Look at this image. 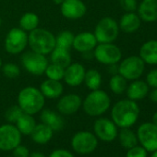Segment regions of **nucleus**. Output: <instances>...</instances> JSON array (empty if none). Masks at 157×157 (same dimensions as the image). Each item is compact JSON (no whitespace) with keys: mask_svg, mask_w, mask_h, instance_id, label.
Masks as SVG:
<instances>
[{"mask_svg":"<svg viewBox=\"0 0 157 157\" xmlns=\"http://www.w3.org/2000/svg\"><path fill=\"white\" fill-rule=\"evenodd\" d=\"M140 117V106L137 102L123 99L117 102L111 110V117L117 128H131Z\"/></svg>","mask_w":157,"mask_h":157,"instance_id":"obj_1","label":"nucleus"},{"mask_svg":"<svg viewBox=\"0 0 157 157\" xmlns=\"http://www.w3.org/2000/svg\"><path fill=\"white\" fill-rule=\"evenodd\" d=\"M45 103V97L42 92L35 87L23 88L18 96L19 106L24 113L34 115L43 110Z\"/></svg>","mask_w":157,"mask_h":157,"instance_id":"obj_2","label":"nucleus"},{"mask_svg":"<svg viewBox=\"0 0 157 157\" xmlns=\"http://www.w3.org/2000/svg\"><path fill=\"white\" fill-rule=\"evenodd\" d=\"M28 44L33 51L45 56L56 47V36L45 29L36 28L30 32Z\"/></svg>","mask_w":157,"mask_h":157,"instance_id":"obj_3","label":"nucleus"},{"mask_svg":"<svg viewBox=\"0 0 157 157\" xmlns=\"http://www.w3.org/2000/svg\"><path fill=\"white\" fill-rule=\"evenodd\" d=\"M111 105L109 95L102 90L92 91L82 103L84 112L91 117H99L105 114Z\"/></svg>","mask_w":157,"mask_h":157,"instance_id":"obj_4","label":"nucleus"},{"mask_svg":"<svg viewBox=\"0 0 157 157\" xmlns=\"http://www.w3.org/2000/svg\"><path fill=\"white\" fill-rule=\"evenodd\" d=\"M145 63L139 56H130L118 64V74L124 77L127 81H135L140 78L145 70Z\"/></svg>","mask_w":157,"mask_h":157,"instance_id":"obj_5","label":"nucleus"},{"mask_svg":"<svg viewBox=\"0 0 157 157\" xmlns=\"http://www.w3.org/2000/svg\"><path fill=\"white\" fill-rule=\"evenodd\" d=\"M94 34L99 44L113 43L119 34L118 23L110 17H105L96 24Z\"/></svg>","mask_w":157,"mask_h":157,"instance_id":"obj_6","label":"nucleus"},{"mask_svg":"<svg viewBox=\"0 0 157 157\" xmlns=\"http://www.w3.org/2000/svg\"><path fill=\"white\" fill-rule=\"evenodd\" d=\"M98 146L97 137L90 131L77 132L71 139V147L78 154H90Z\"/></svg>","mask_w":157,"mask_h":157,"instance_id":"obj_7","label":"nucleus"},{"mask_svg":"<svg viewBox=\"0 0 157 157\" xmlns=\"http://www.w3.org/2000/svg\"><path fill=\"white\" fill-rule=\"evenodd\" d=\"M94 58L101 64L109 66L118 64L122 59V52L118 46L113 43L99 44L95 46Z\"/></svg>","mask_w":157,"mask_h":157,"instance_id":"obj_8","label":"nucleus"},{"mask_svg":"<svg viewBox=\"0 0 157 157\" xmlns=\"http://www.w3.org/2000/svg\"><path fill=\"white\" fill-rule=\"evenodd\" d=\"M138 142L147 151L157 150V126L153 122H145L139 126L137 130Z\"/></svg>","mask_w":157,"mask_h":157,"instance_id":"obj_9","label":"nucleus"},{"mask_svg":"<svg viewBox=\"0 0 157 157\" xmlns=\"http://www.w3.org/2000/svg\"><path fill=\"white\" fill-rule=\"evenodd\" d=\"M21 63L29 73L37 76L44 74L48 66V60L46 59L45 56L36 53L33 50L22 55Z\"/></svg>","mask_w":157,"mask_h":157,"instance_id":"obj_10","label":"nucleus"},{"mask_svg":"<svg viewBox=\"0 0 157 157\" xmlns=\"http://www.w3.org/2000/svg\"><path fill=\"white\" fill-rule=\"evenodd\" d=\"M28 44V35L21 28H12L5 40L6 51L11 55L21 53Z\"/></svg>","mask_w":157,"mask_h":157,"instance_id":"obj_11","label":"nucleus"},{"mask_svg":"<svg viewBox=\"0 0 157 157\" xmlns=\"http://www.w3.org/2000/svg\"><path fill=\"white\" fill-rule=\"evenodd\" d=\"M21 141V133L16 126L6 124L0 127V150L9 151L15 149Z\"/></svg>","mask_w":157,"mask_h":157,"instance_id":"obj_12","label":"nucleus"},{"mask_svg":"<svg viewBox=\"0 0 157 157\" xmlns=\"http://www.w3.org/2000/svg\"><path fill=\"white\" fill-rule=\"evenodd\" d=\"M94 131L97 139L106 142L113 141L118 134L117 125L113 122V120L105 117H100L95 120Z\"/></svg>","mask_w":157,"mask_h":157,"instance_id":"obj_13","label":"nucleus"},{"mask_svg":"<svg viewBox=\"0 0 157 157\" xmlns=\"http://www.w3.org/2000/svg\"><path fill=\"white\" fill-rule=\"evenodd\" d=\"M62 15L69 20L82 18L86 13V6L82 0H64L61 4Z\"/></svg>","mask_w":157,"mask_h":157,"instance_id":"obj_14","label":"nucleus"},{"mask_svg":"<svg viewBox=\"0 0 157 157\" xmlns=\"http://www.w3.org/2000/svg\"><path fill=\"white\" fill-rule=\"evenodd\" d=\"M85 72L86 70L82 64L73 63L65 68L63 78L67 85L71 87H76L83 82Z\"/></svg>","mask_w":157,"mask_h":157,"instance_id":"obj_15","label":"nucleus"},{"mask_svg":"<svg viewBox=\"0 0 157 157\" xmlns=\"http://www.w3.org/2000/svg\"><path fill=\"white\" fill-rule=\"evenodd\" d=\"M82 100L75 94H67L59 99L56 105L58 112L62 115H72L81 108Z\"/></svg>","mask_w":157,"mask_h":157,"instance_id":"obj_16","label":"nucleus"},{"mask_svg":"<svg viewBox=\"0 0 157 157\" xmlns=\"http://www.w3.org/2000/svg\"><path fill=\"white\" fill-rule=\"evenodd\" d=\"M137 11L141 21L147 23L157 21V0H141Z\"/></svg>","mask_w":157,"mask_h":157,"instance_id":"obj_17","label":"nucleus"},{"mask_svg":"<svg viewBox=\"0 0 157 157\" xmlns=\"http://www.w3.org/2000/svg\"><path fill=\"white\" fill-rule=\"evenodd\" d=\"M149 92H150V87L148 86L146 82L138 78V80L132 81L129 84H128L125 93L127 94L128 99L137 102L148 96Z\"/></svg>","mask_w":157,"mask_h":157,"instance_id":"obj_18","label":"nucleus"},{"mask_svg":"<svg viewBox=\"0 0 157 157\" xmlns=\"http://www.w3.org/2000/svg\"><path fill=\"white\" fill-rule=\"evenodd\" d=\"M97 45V40L92 33H82L74 37L72 47L78 52H87L92 51Z\"/></svg>","mask_w":157,"mask_h":157,"instance_id":"obj_19","label":"nucleus"},{"mask_svg":"<svg viewBox=\"0 0 157 157\" xmlns=\"http://www.w3.org/2000/svg\"><path fill=\"white\" fill-rule=\"evenodd\" d=\"M141 20L135 12H126L119 21V30L126 33H134L141 26Z\"/></svg>","mask_w":157,"mask_h":157,"instance_id":"obj_20","label":"nucleus"},{"mask_svg":"<svg viewBox=\"0 0 157 157\" xmlns=\"http://www.w3.org/2000/svg\"><path fill=\"white\" fill-rule=\"evenodd\" d=\"M139 56L142 61L151 66L157 65V40H150L142 44Z\"/></svg>","mask_w":157,"mask_h":157,"instance_id":"obj_21","label":"nucleus"},{"mask_svg":"<svg viewBox=\"0 0 157 157\" xmlns=\"http://www.w3.org/2000/svg\"><path fill=\"white\" fill-rule=\"evenodd\" d=\"M41 120L42 123L51 128L53 131L61 130L64 127V119L60 116V114L50 109L43 110L41 114Z\"/></svg>","mask_w":157,"mask_h":157,"instance_id":"obj_22","label":"nucleus"},{"mask_svg":"<svg viewBox=\"0 0 157 157\" xmlns=\"http://www.w3.org/2000/svg\"><path fill=\"white\" fill-rule=\"evenodd\" d=\"M40 91L45 98L56 99L62 94L63 85L60 81H54L48 78V80L43 82L40 87Z\"/></svg>","mask_w":157,"mask_h":157,"instance_id":"obj_23","label":"nucleus"},{"mask_svg":"<svg viewBox=\"0 0 157 157\" xmlns=\"http://www.w3.org/2000/svg\"><path fill=\"white\" fill-rule=\"evenodd\" d=\"M54 131L51 128L46 126L44 123L36 124L33 132L31 133V137L33 140L38 144H45L51 140L53 137Z\"/></svg>","mask_w":157,"mask_h":157,"instance_id":"obj_24","label":"nucleus"},{"mask_svg":"<svg viewBox=\"0 0 157 157\" xmlns=\"http://www.w3.org/2000/svg\"><path fill=\"white\" fill-rule=\"evenodd\" d=\"M50 54H51V56H50L51 61L54 64L59 65L63 67L64 68H66L67 66L71 64V56L67 49L56 46Z\"/></svg>","mask_w":157,"mask_h":157,"instance_id":"obj_25","label":"nucleus"},{"mask_svg":"<svg viewBox=\"0 0 157 157\" xmlns=\"http://www.w3.org/2000/svg\"><path fill=\"white\" fill-rule=\"evenodd\" d=\"M35 126L36 122L33 115L27 113H23L16 122V127L21 133V135H31Z\"/></svg>","mask_w":157,"mask_h":157,"instance_id":"obj_26","label":"nucleus"},{"mask_svg":"<svg viewBox=\"0 0 157 157\" xmlns=\"http://www.w3.org/2000/svg\"><path fill=\"white\" fill-rule=\"evenodd\" d=\"M121 146L125 149H130L138 145L137 134L130 129V128H123L117 134Z\"/></svg>","mask_w":157,"mask_h":157,"instance_id":"obj_27","label":"nucleus"},{"mask_svg":"<svg viewBox=\"0 0 157 157\" xmlns=\"http://www.w3.org/2000/svg\"><path fill=\"white\" fill-rule=\"evenodd\" d=\"M83 82L88 89L92 91L98 90L102 84V76L96 69H89L85 72Z\"/></svg>","mask_w":157,"mask_h":157,"instance_id":"obj_28","label":"nucleus"},{"mask_svg":"<svg viewBox=\"0 0 157 157\" xmlns=\"http://www.w3.org/2000/svg\"><path fill=\"white\" fill-rule=\"evenodd\" d=\"M128 81L120 74L112 75L109 81V88L115 94H122L126 92Z\"/></svg>","mask_w":157,"mask_h":157,"instance_id":"obj_29","label":"nucleus"},{"mask_svg":"<svg viewBox=\"0 0 157 157\" xmlns=\"http://www.w3.org/2000/svg\"><path fill=\"white\" fill-rule=\"evenodd\" d=\"M39 24V18L35 13L28 12L22 15V17L20 20V26L22 30L26 31H33L36 28H38Z\"/></svg>","mask_w":157,"mask_h":157,"instance_id":"obj_30","label":"nucleus"},{"mask_svg":"<svg viewBox=\"0 0 157 157\" xmlns=\"http://www.w3.org/2000/svg\"><path fill=\"white\" fill-rule=\"evenodd\" d=\"M74 37H75L74 34L69 31L61 32L56 37V46L69 50L72 47Z\"/></svg>","mask_w":157,"mask_h":157,"instance_id":"obj_31","label":"nucleus"},{"mask_svg":"<svg viewBox=\"0 0 157 157\" xmlns=\"http://www.w3.org/2000/svg\"><path fill=\"white\" fill-rule=\"evenodd\" d=\"M46 77L50 80L54 81H60L64 78V73H65V68L59 65L56 64H48L45 71H44Z\"/></svg>","mask_w":157,"mask_h":157,"instance_id":"obj_32","label":"nucleus"},{"mask_svg":"<svg viewBox=\"0 0 157 157\" xmlns=\"http://www.w3.org/2000/svg\"><path fill=\"white\" fill-rule=\"evenodd\" d=\"M24 112L21 110V108L19 105H13L10 106L5 113V117L8 122L10 123H16L19 117L23 114Z\"/></svg>","mask_w":157,"mask_h":157,"instance_id":"obj_33","label":"nucleus"},{"mask_svg":"<svg viewBox=\"0 0 157 157\" xmlns=\"http://www.w3.org/2000/svg\"><path fill=\"white\" fill-rule=\"evenodd\" d=\"M2 71H3V74L9 78H15L19 77L21 74L20 67L13 63H8L4 65L2 67Z\"/></svg>","mask_w":157,"mask_h":157,"instance_id":"obj_34","label":"nucleus"},{"mask_svg":"<svg viewBox=\"0 0 157 157\" xmlns=\"http://www.w3.org/2000/svg\"><path fill=\"white\" fill-rule=\"evenodd\" d=\"M147 152L148 151L142 146L136 145L130 149H128L126 157H147Z\"/></svg>","mask_w":157,"mask_h":157,"instance_id":"obj_35","label":"nucleus"},{"mask_svg":"<svg viewBox=\"0 0 157 157\" xmlns=\"http://www.w3.org/2000/svg\"><path fill=\"white\" fill-rule=\"evenodd\" d=\"M119 5L126 12H135L138 8L137 0H119Z\"/></svg>","mask_w":157,"mask_h":157,"instance_id":"obj_36","label":"nucleus"},{"mask_svg":"<svg viewBox=\"0 0 157 157\" xmlns=\"http://www.w3.org/2000/svg\"><path fill=\"white\" fill-rule=\"evenodd\" d=\"M146 83L151 89L157 88V67L151 69L146 75Z\"/></svg>","mask_w":157,"mask_h":157,"instance_id":"obj_37","label":"nucleus"},{"mask_svg":"<svg viewBox=\"0 0 157 157\" xmlns=\"http://www.w3.org/2000/svg\"><path fill=\"white\" fill-rule=\"evenodd\" d=\"M12 154H13V157H29L30 151L27 147L20 144L15 149L12 150Z\"/></svg>","mask_w":157,"mask_h":157,"instance_id":"obj_38","label":"nucleus"},{"mask_svg":"<svg viewBox=\"0 0 157 157\" xmlns=\"http://www.w3.org/2000/svg\"><path fill=\"white\" fill-rule=\"evenodd\" d=\"M49 157H74L73 153L65 149H57L53 151Z\"/></svg>","mask_w":157,"mask_h":157,"instance_id":"obj_39","label":"nucleus"},{"mask_svg":"<svg viewBox=\"0 0 157 157\" xmlns=\"http://www.w3.org/2000/svg\"><path fill=\"white\" fill-rule=\"evenodd\" d=\"M148 96H149V99H150L152 103L157 104V88H154V89H152L151 92H149Z\"/></svg>","mask_w":157,"mask_h":157,"instance_id":"obj_40","label":"nucleus"},{"mask_svg":"<svg viewBox=\"0 0 157 157\" xmlns=\"http://www.w3.org/2000/svg\"><path fill=\"white\" fill-rule=\"evenodd\" d=\"M108 71L112 75L118 74V64H113L108 66Z\"/></svg>","mask_w":157,"mask_h":157,"instance_id":"obj_41","label":"nucleus"},{"mask_svg":"<svg viewBox=\"0 0 157 157\" xmlns=\"http://www.w3.org/2000/svg\"><path fill=\"white\" fill-rule=\"evenodd\" d=\"M29 157H45V155L40 151H33V152L30 153Z\"/></svg>","mask_w":157,"mask_h":157,"instance_id":"obj_42","label":"nucleus"},{"mask_svg":"<svg viewBox=\"0 0 157 157\" xmlns=\"http://www.w3.org/2000/svg\"><path fill=\"white\" fill-rule=\"evenodd\" d=\"M152 122L157 126V111L153 114V116H152Z\"/></svg>","mask_w":157,"mask_h":157,"instance_id":"obj_43","label":"nucleus"},{"mask_svg":"<svg viewBox=\"0 0 157 157\" xmlns=\"http://www.w3.org/2000/svg\"><path fill=\"white\" fill-rule=\"evenodd\" d=\"M53 1L56 5H61L64 2V0H53Z\"/></svg>","mask_w":157,"mask_h":157,"instance_id":"obj_44","label":"nucleus"},{"mask_svg":"<svg viewBox=\"0 0 157 157\" xmlns=\"http://www.w3.org/2000/svg\"><path fill=\"white\" fill-rule=\"evenodd\" d=\"M151 157H157V150H155L154 151H152V152H151Z\"/></svg>","mask_w":157,"mask_h":157,"instance_id":"obj_45","label":"nucleus"},{"mask_svg":"<svg viewBox=\"0 0 157 157\" xmlns=\"http://www.w3.org/2000/svg\"><path fill=\"white\" fill-rule=\"evenodd\" d=\"M2 67V60H1V58H0V68Z\"/></svg>","mask_w":157,"mask_h":157,"instance_id":"obj_46","label":"nucleus"},{"mask_svg":"<svg viewBox=\"0 0 157 157\" xmlns=\"http://www.w3.org/2000/svg\"><path fill=\"white\" fill-rule=\"evenodd\" d=\"M1 25H2V19L0 18V26H1Z\"/></svg>","mask_w":157,"mask_h":157,"instance_id":"obj_47","label":"nucleus"}]
</instances>
